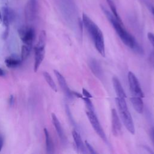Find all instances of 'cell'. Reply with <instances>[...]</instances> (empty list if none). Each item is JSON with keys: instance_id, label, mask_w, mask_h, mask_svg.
Instances as JSON below:
<instances>
[{"instance_id": "cell-1", "label": "cell", "mask_w": 154, "mask_h": 154, "mask_svg": "<svg viewBox=\"0 0 154 154\" xmlns=\"http://www.w3.org/2000/svg\"><path fill=\"white\" fill-rule=\"evenodd\" d=\"M101 8L106 18L109 20L112 26L114 28L115 31H116L117 34H118L122 41L124 43V44L128 46L130 49L133 50L134 52L140 54H143L144 50L143 48L137 42L134 36H132L125 29V28L123 27V23L119 22L115 18L113 14L111 12L108 11L104 7L101 6Z\"/></svg>"}, {"instance_id": "cell-2", "label": "cell", "mask_w": 154, "mask_h": 154, "mask_svg": "<svg viewBox=\"0 0 154 154\" xmlns=\"http://www.w3.org/2000/svg\"><path fill=\"white\" fill-rule=\"evenodd\" d=\"M82 22L90 37L92 39L97 51L105 57V49L103 35L99 26L85 13L82 14Z\"/></svg>"}, {"instance_id": "cell-3", "label": "cell", "mask_w": 154, "mask_h": 154, "mask_svg": "<svg viewBox=\"0 0 154 154\" xmlns=\"http://www.w3.org/2000/svg\"><path fill=\"white\" fill-rule=\"evenodd\" d=\"M115 100L120 118L125 126L131 134L134 135L135 134L134 123L131 113L128 109L125 99L117 97H116Z\"/></svg>"}, {"instance_id": "cell-4", "label": "cell", "mask_w": 154, "mask_h": 154, "mask_svg": "<svg viewBox=\"0 0 154 154\" xmlns=\"http://www.w3.org/2000/svg\"><path fill=\"white\" fill-rule=\"evenodd\" d=\"M87 116L89 120V122H90L93 128L96 132V134L100 137V138L104 141L105 143H107V138L106 136V134L105 132L103 131V129L95 114V112L87 111L86 112Z\"/></svg>"}, {"instance_id": "cell-5", "label": "cell", "mask_w": 154, "mask_h": 154, "mask_svg": "<svg viewBox=\"0 0 154 154\" xmlns=\"http://www.w3.org/2000/svg\"><path fill=\"white\" fill-rule=\"evenodd\" d=\"M18 33L23 44L32 45V42L35 37V31L32 27L23 26L19 29Z\"/></svg>"}, {"instance_id": "cell-6", "label": "cell", "mask_w": 154, "mask_h": 154, "mask_svg": "<svg viewBox=\"0 0 154 154\" xmlns=\"http://www.w3.org/2000/svg\"><path fill=\"white\" fill-rule=\"evenodd\" d=\"M128 78L130 91L133 96H137L143 98L144 97V94L136 76L132 72H129L128 73Z\"/></svg>"}, {"instance_id": "cell-7", "label": "cell", "mask_w": 154, "mask_h": 154, "mask_svg": "<svg viewBox=\"0 0 154 154\" xmlns=\"http://www.w3.org/2000/svg\"><path fill=\"white\" fill-rule=\"evenodd\" d=\"M37 13V4L36 0H28L25 8V16L27 22H32Z\"/></svg>"}, {"instance_id": "cell-8", "label": "cell", "mask_w": 154, "mask_h": 154, "mask_svg": "<svg viewBox=\"0 0 154 154\" xmlns=\"http://www.w3.org/2000/svg\"><path fill=\"white\" fill-rule=\"evenodd\" d=\"M111 126L112 134L115 136L120 135L121 133L122 125L117 111L114 108L111 109Z\"/></svg>"}, {"instance_id": "cell-9", "label": "cell", "mask_w": 154, "mask_h": 154, "mask_svg": "<svg viewBox=\"0 0 154 154\" xmlns=\"http://www.w3.org/2000/svg\"><path fill=\"white\" fill-rule=\"evenodd\" d=\"M55 75L57 77V79L58 81L59 85L61 87V89L63 90V92L64 93V94L66 95V96L70 99L73 97V94H72V91H71L70 90V88H69L67 82L66 81V79H64V76L57 70H54Z\"/></svg>"}, {"instance_id": "cell-10", "label": "cell", "mask_w": 154, "mask_h": 154, "mask_svg": "<svg viewBox=\"0 0 154 154\" xmlns=\"http://www.w3.org/2000/svg\"><path fill=\"white\" fill-rule=\"evenodd\" d=\"M2 18L3 24L5 28L9 27L10 24L14 19V13L13 10L8 7H4L2 9Z\"/></svg>"}, {"instance_id": "cell-11", "label": "cell", "mask_w": 154, "mask_h": 154, "mask_svg": "<svg viewBox=\"0 0 154 154\" xmlns=\"http://www.w3.org/2000/svg\"><path fill=\"white\" fill-rule=\"evenodd\" d=\"M34 70L37 72L39 69L40 64H42L45 54V50L43 48H38L35 46L34 48Z\"/></svg>"}, {"instance_id": "cell-12", "label": "cell", "mask_w": 154, "mask_h": 154, "mask_svg": "<svg viewBox=\"0 0 154 154\" xmlns=\"http://www.w3.org/2000/svg\"><path fill=\"white\" fill-rule=\"evenodd\" d=\"M51 117H52V120L53 125L56 129L57 134H58L61 143L63 144H65L66 143V138L64 135L62 126H61L58 118L57 117L56 115L54 113H52Z\"/></svg>"}, {"instance_id": "cell-13", "label": "cell", "mask_w": 154, "mask_h": 154, "mask_svg": "<svg viewBox=\"0 0 154 154\" xmlns=\"http://www.w3.org/2000/svg\"><path fill=\"white\" fill-rule=\"evenodd\" d=\"M72 133L78 152L81 153H87V151L86 150V146L83 143L79 134L76 130H73Z\"/></svg>"}, {"instance_id": "cell-14", "label": "cell", "mask_w": 154, "mask_h": 154, "mask_svg": "<svg viewBox=\"0 0 154 154\" xmlns=\"http://www.w3.org/2000/svg\"><path fill=\"white\" fill-rule=\"evenodd\" d=\"M88 65L90 66L91 70L97 78H100L102 76L103 72H102V67L100 64L98 63V61L96 59H93V58L91 59L89 61Z\"/></svg>"}, {"instance_id": "cell-15", "label": "cell", "mask_w": 154, "mask_h": 154, "mask_svg": "<svg viewBox=\"0 0 154 154\" xmlns=\"http://www.w3.org/2000/svg\"><path fill=\"white\" fill-rule=\"evenodd\" d=\"M112 81L113 87H114V88L115 90V91H116V93L117 97L125 99L126 97V93L122 86V84H121L119 79L117 77L114 76L112 78Z\"/></svg>"}, {"instance_id": "cell-16", "label": "cell", "mask_w": 154, "mask_h": 154, "mask_svg": "<svg viewBox=\"0 0 154 154\" xmlns=\"http://www.w3.org/2000/svg\"><path fill=\"white\" fill-rule=\"evenodd\" d=\"M130 100L136 112L139 114H142L144 109V103L142 97L132 96L130 98Z\"/></svg>"}, {"instance_id": "cell-17", "label": "cell", "mask_w": 154, "mask_h": 154, "mask_svg": "<svg viewBox=\"0 0 154 154\" xmlns=\"http://www.w3.org/2000/svg\"><path fill=\"white\" fill-rule=\"evenodd\" d=\"M44 133H45V135L46 152L49 154L53 153L54 152V143H53L52 138L49 135V133L46 128L44 129Z\"/></svg>"}, {"instance_id": "cell-18", "label": "cell", "mask_w": 154, "mask_h": 154, "mask_svg": "<svg viewBox=\"0 0 154 154\" xmlns=\"http://www.w3.org/2000/svg\"><path fill=\"white\" fill-rule=\"evenodd\" d=\"M21 61L22 60L16 55L11 56L5 60V65L8 68H14L18 67L20 64Z\"/></svg>"}, {"instance_id": "cell-19", "label": "cell", "mask_w": 154, "mask_h": 154, "mask_svg": "<svg viewBox=\"0 0 154 154\" xmlns=\"http://www.w3.org/2000/svg\"><path fill=\"white\" fill-rule=\"evenodd\" d=\"M106 2L111 9V11L112 12V14H113V16L115 17V18L120 23H123L122 19L119 16V14H118V12L117 11V8L116 6V4L114 3V2L112 0H106Z\"/></svg>"}, {"instance_id": "cell-20", "label": "cell", "mask_w": 154, "mask_h": 154, "mask_svg": "<svg viewBox=\"0 0 154 154\" xmlns=\"http://www.w3.org/2000/svg\"><path fill=\"white\" fill-rule=\"evenodd\" d=\"M32 46L29 45L23 44L22 46L21 49V60L24 61L29 56L30 52L31 51Z\"/></svg>"}, {"instance_id": "cell-21", "label": "cell", "mask_w": 154, "mask_h": 154, "mask_svg": "<svg viewBox=\"0 0 154 154\" xmlns=\"http://www.w3.org/2000/svg\"><path fill=\"white\" fill-rule=\"evenodd\" d=\"M43 76L46 80V81L47 82V83L48 84V85L50 86V87L55 92L57 91V85L54 82V81L53 80L52 78L51 77V76L49 75V73H48L46 72H44L43 73Z\"/></svg>"}, {"instance_id": "cell-22", "label": "cell", "mask_w": 154, "mask_h": 154, "mask_svg": "<svg viewBox=\"0 0 154 154\" xmlns=\"http://www.w3.org/2000/svg\"><path fill=\"white\" fill-rule=\"evenodd\" d=\"M46 34L45 31L42 30L39 35L38 37V40L36 45V47L38 48H45L46 46Z\"/></svg>"}, {"instance_id": "cell-23", "label": "cell", "mask_w": 154, "mask_h": 154, "mask_svg": "<svg viewBox=\"0 0 154 154\" xmlns=\"http://www.w3.org/2000/svg\"><path fill=\"white\" fill-rule=\"evenodd\" d=\"M84 100V102H85V104L88 109V111H93L94 112V106L90 100V98L89 97H82V98Z\"/></svg>"}, {"instance_id": "cell-24", "label": "cell", "mask_w": 154, "mask_h": 154, "mask_svg": "<svg viewBox=\"0 0 154 154\" xmlns=\"http://www.w3.org/2000/svg\"><path fill=\"white\" fill-rule=\"evenodd\" d=\"M85 145L86 146L87 149H88L89 153H90L91 154H96L97 152L95 151V150L94 149V148L91 146V144L88 143L87 141H85Z\"/></svg>"}, {"instance_id": "cell-25", "label": "cell", "mask_w": 154, "mask_h": 154, "mask_svg": "<svg viewBox=\"0 0 154 154\" xmlns=\"http://www.w3.org/2000/svg\"><path fill=\"white\" fill-rule=\"evenodd\" d=\"M147 37L154 48V34L152 32H149L147 34Z\"/></svg>"}, {"instance_id": "cell-26", "label": "cell", "mask_w": 154, "mask_h": 154, "mask_svg": "<svg viewBox=\"0 0 154 154\" xmlns=\"http://www.w3.org/2000/svg\"><path fill=\"white\" fill-rule=\"evenodd\" d=\"M8 34H9V27H7V28H5V29L2 35V38L4 40L7 39V38L8 36Z\"/></svg>"}, {"instance_id": "cell-27", "label": "cell", "mask_w": 154, "mask_h": 154, "mask_svg": "<svg viewBox=\"0 0 154 154\" xmlns=\"http://www.w3.org/2000/svg\"><path fill=\"white\" fill-rule=\"evenodd\" d=\"M82 94H83L84 97H89V98L92 97L91 94L85 88H82Z\"/></svg>"}, {"instance_id": "cell-28", "label": "cell", "mask_w": 154, "mask_h": 154, "mask_svg": "<svg viewBox=\"0 0 154 154\" xmlns=\"http://www.w3.org/2000/svg\"><path fill=\"white\" fill-rule=\"evenodd\" d=\"M8 103H9V105L10 106H13L14 103V96L13 95L10 96L9 100H8Z\"/></svg>"}, {"instance_id": "cell-29", "label": "cell", "mask_w": 154, "mask_h": 154, "mask_svg": "<svg viewBox=\"0 0 154 154\" xmlns=\"http://www.w3.org/2000/svg\"><path fill=\"white\" fill-rule=\"evenodd\" d=\"M72 94H73V96H75V97H78V98H82V97H83V96H82V94H79V93H78V92H76V91H72Z\"/></svg>"}, {"instance_id": "cell-30", "label": "cell", "mask_w": 154, "mask_h": 154, "mask_svg": "<svg viewBox=\"0 0 154 154\" xmlns=\"http://www.w3.org/2000/svg\"><path fill=\"white\" fill-rule=\"evenodd\" d=\"M4 144V138L2 135H0V152L1 151Z\"/></svg>"}, {"instance_id": "cell-31", "label": "cell", "mask_w": 154, "mask_h": 154, "mask_svg": "<svg viewBox=\"0 0 154 154\" xmlns=\"http://www.w3.org/2000/svg\"><path fill=\"white\" fill-rule=\"evenodd\" d=\"M150 136H151V139L152 141L154 144V127L152 128L151 132H150Z\"/></svg>"}, {"instance_id": "cell-32", "label": "cell", "mask_w": 154, "mask_h": 154, "mask_svg": "<svg viewBox=\"0 0 154 154\" xmlns=\"http://www.w3.org/2000/svg\"><path fill=\"white\" fill-rule=\"evenodd\" d=\"M5 76V72L2 68H0V76L4 77Z\"/></svg>"}, {"instance_id": "cell-33", "label": "cell", "mask_w": 154, "mask_h": 154, "mask_svg": "<svg viewBox=\"0 0 154 154\" xmlns=\"http://www.w3.org/2000/svg\"><path fill=\"white\" fill-rule=\"evenodd\" d=\"M145 148L146 149V150H149V152L150 153H153V152L152 151V150H150V149L149 148H148V147H146V146H145Z\"/></svg>"}, {"instance_id": "cell-34", "label": "cell", "mask_w": 154, "mask_h": 154, "mask_svg": "<svg viewBox=\"0 0 154 154\" xmlns=\"http://www.w3.org/2000/svg\"><path fill=\"white\" fill-rule=\"evenodd\" d=\"M151 11H152V14H153V15L154 16V7H151Z\"/></svg>"}, {"instance_id": "cell-35", "label": "cell", "mask_w": 154, "mask_h": 154, "mask_svg": "<svg viewBox=\"0 0 154 154\" xmlns=\"http://www.w3.org/2000/svg\"><path fill=\"white\" fill-rule=\"evenodd\" d=\"M2 22V14H1V11H0V23H1Z\"/></svg>"}]
</instances>
